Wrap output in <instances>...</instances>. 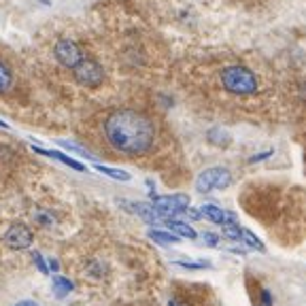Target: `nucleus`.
I'll use <instances>...</instances> for the list:
<instances>
[{"instance_id":"f257e3e1","label":"nucleus","mask_w":306,"mask_h":306,"mask_svg":"<svg viewBox=\"0 0 306 306\" xmlns=\"http://www.w3.org/2000/svg\"><path fill=\"white\" fill-rule=\"evenodd\" d=\"M105 136L109 145L124 155H142L151 151L155 142L153 121L138 111L119 109L105 119Z\"/></svg>"},{"instance_id":"f03ea898","label":"nucleus","mask_w":306,"mask_h":306,"mask_svg":"<svg viewBox=\"0 0 306 306\" xmlns=\"http://www.w3.org/2000/svg\"><path fill=\"white\" fill-rule=\"evenodd\" d=\"M221 85L230 94H238V96H249L257 92V79L244 66H226L221 70Z\"/></svg>"},{"instance_id":"7ed1b4c3","label":"nucleus","mask_w":306,"mask_h":306,"mask_svg":"<svg viewBox=\"0 0 306 306\" xmlns=\"http://www.w3.org/2000/svg\"><path fill=\"white\" fill-rule=\"evenodd\" d=\"M232 183V174L228 168L215 166V168H207L204 172L198 174L196 179V189L200 194H209L215 192V189H226Z\"/></svg>"},{"instance_id":"20e7f679","label":"nucleus","mask_w":306,"mask_h":306,"mask_svg":"<svg viewBox=\"0 0 306 306\" xmlns=\"http://www.w3.org/2000/svg\"><path fill=\"white\" fill-rule=\"evenodd\" d=\"M153 209L159 213V217L166 221L174 215H181L189 207V198L185 194H172V196H151Z\"/></svg>"},{"instance_id":"39448f33","label":"nucleus","mask_w":306,"mask_h":306,"mask_svg":"<svg viewBox=\"0 0 306 306\" xmlns=\"http://www.w3.org/2000/svg\"><path fill=\"white\" fill-rule=\"evenodd\" d=\"M53 53H55V60L60 62L62 66H66V68H75V66H79V64L85 60L81 47L77 45L75 40H70V38L57 40Z\"/></svg>"},{"instance_id":"423d86ee","label":"nucleus","mask_w":306,"mask_h":306,"mask_svg":"<svg viewBox=\"0 0 306 306\" xmlns=\"http://www.w3.org/2000/svg\"><path fill=\"white\" fill-rule=\"evenodd\" d=\"M72 75H75L77 83L87 85V87H96L105 81V70H102V66L96 60H87V57L79 66L72 68Z\"/></svg>"},{"instance_id":"0eeeda50","label":"nucleus","mask_w":306,"mask_h":306,"mask_svg":"<svg viewBox=\"0 0 306 306\" xmlns=\"http://www.w3.org/2000/svg\"><path fill=\"white\" fill-rule=\"evenodd\" d=\"M34 240V234L30 232V228L24 226V223H13L7 232H5V244L9 249H15V251H22V249H28Z\"/></svg>"},{"instance_id":"6e6552de","label":"nucleus","mask_w":306,"mask_h":306,"mask_svg":"<svg viewBox=\"0 0 306 306\" xmlns=\"http://www.w3.org/2000/svg\"><path fill=\"white\" fill-rule=\"evenodd\" d=\"M32 151H34V153H38V155H45V157L57 159V162H62L64 166H68V168H72V170H77V172H85V166L79 162V159H75V157H68V155H66V153H62V151L43 149V147H38V145H32Z\"/></svg>"},{"instance_id":"1a4fd4ad","label":"nucleus","mask_w":306,"mask_h":306,"mask_svg":"<svg viewBox=\"0 0 306 306\" xmlns=\"http://www.w3.org/2000/svg\"><path fill=\"white\" fill-rule=\"evenodd\" d=\"M126 209L128 211H132V213H136L140 219H145L147 223H155V221H159L162 217H159V213L153 209V204H147V202H136V204H126Z\"/></svg>"},{"instance_id":"9d476101","label":"nucleus","mask_w":306,"mask_h":306,"mask_svg":"<svg viewBox=\"0 0 306 306\" xmlns=\"http://www.w3.org/2000/svg\"><path fill=\"white\" fill-rule=\"evenodd\" d=\"M166 228H168V232H172V234L179 236V238H189V240L198 238V232H196L192 226H189V223H185V221L166 219Z\"/></svg>"},{"instance_id":"9b49d317","label":"nucleus","mask_w":306,"mask_h":306,"mask_svg":"<svg viewBox=\"0 0 306 306\" xmlns=\"http://www.w3.org/2000/svg\"><path fill=\"white\" fill-rule=\"evenodd\" d=\"M149 238L153 240V242H157V244H164V247H170V244H179L181 242V238L179 236H174L172 232H168V230H159V228H151L149 232Z\"/></svg>"},{"instance_id":"f8f14e48","label":"nucleus","mask_w":306,"mask_h":306,"mask_svg":"<svg viewBox=\"0 0 306 306\" xmlns=\"http://www.w3.org/2000/svg\"><path fill=\"white\" fill-rule=\"evenodd\" d=\"M72 281H68L66 276H60V274H55L53 276V296L57 298V300H64L70 291H72Z\"/></svg>"},{"instance_id":"ddd939ff","label":"nucleus","mask_w":306,"mask_h":306,"mask_svg":"<svg viewBox=\"0 0 306 306\" xmlns=\"http://www.w3.org/2000/svg\"><path fill=\"white\" fill-rule=\"evenodd\" d=\"M94 168L100 174H107V177H111L115 181H130V179H132V174L121 170V168H111V166H102V164H94Z\"/></svg>"},{"instance_id":"4468645a","label":"nucleus","mask_w":306,"mask_h":306,"mask_svg":"<svg viewBox=\"0 0 306 306\" xmlns=\"http://www.w3.org/2000/svg\"><path fill=\"white\" fill-rule=\"evenodd\" d=\"M240 240H242L247 247H251V249H257L259 253H266V244L261 242L251 230H244V228H242V232H240Z\"/></svg>"},{"instance_id":"2eb2a0df","label":"nucleus","mask_w":306,"mask_h":306,"mask_svg":"<svg viewBox=\"0 0 306 306\" xmlns=\"http://www.w3.org/2000/svg\"><path fill=\"white\" fill-rule=\"evenodd\" d=\"M11 85H13V75H11L9 66H7L3 60H0V94L9 92Z\"/></svg>"},{"instance_id":"dca6fc26","label":"nucleus","mask_w":306,"mask_h":306,"mask_svg":"<svg viewBox=\"0 0 306 306\" xmlns=\"http://www.w3.org/2000/svg\"><path fill=\"white\" fill-rule=\"evenodd\" d=\"M209 142H213V145H219V147H226V145L230 142V134L228 132H223L221 128H213V130H209Z\"/></svg>"},{"instance_id":"f3484780","label":"nucleus","mask_w":306,"mask_h":306,"mask_svg":"<svg viewBox=\"0 0 306 306\" xmlns=\"http://www.w3.org/2000/svg\"><path fill=\"white\" fill-rule=\"evenodd\" d=\"M57 145L60 147H64V149H68V151H72V153H77V155H81V157H85V159H92L94 162V153H90L87 149H83V147H79L77 142H70V140H57Z\"/></svg>"},{"instance_id":"a211bd4d","label":"nucleus","mask_w":306,"mask_h":306,"mask_svg":"<svg viewBox=\"0 0 306 306\" xmlns=\"http://www.w3.org/2000/svg\"><path fill=\"white\" fill-rule=\"evenodd\" d=\"M174 266L185 268V270H204V268H211V261H174Z\"/></svg>"},{"instance_id":"6ab92c4d","label":"nucleus","mask_w":306,"mask_h":306,"mask_svg":"<svg viewBox=\"0 0 306 306\" xmlns=\"http://www.w3.org/2000/svg\"><path fill=\"white\" fill-rule=\"evenodd\" d=\"M240 232H242V228H238V223H228V226H223V238H228V240H240Z\"/></svg>"},{"instance_id":"aec40b11","label":"nucleus","mask_w":306,"mask_h":306,"mask_svg":"<svg viewBox=\"0 0 306 306\" xmlns=\"http://www.w3.org/2000/svg\"><path fill=\"white\" fill-rule=\"evenodd\" d=\"M32 261L36 264V268L40 270V274H49V268H47V261L43 257L38 251H32Z\"/></svg>"},{"instance_id":"412c9836","label":"nucleus","mask_w":306,"mask_h":306,"mask_svg":"<svg viewBox=\"0 0 306 306\" xmlns=\"http://www.w3.org/2000/svg\"><path fill=\"white\" fill-rule=\"evenodd\" d=\"M202 240H204V244H209V247H217V244H219V240H221V236L215 234V232H202Z\"/></svg>"},{"instance_id":"4be33fe9","label":"nucleus","mask_w":306,"mask_h":306,"mask_svg":"<svg viewBox=\"0 0 306 306\" xmlns=\"http://www.w3.org/2000/svg\"><path fill=\"white\" fill-rule=\"evenodd\" d=\"M257 306H272V294L268 289H259V304Z\"/></svg>"},{"instance_id":"5701e85b","label":"nucleus","mask_w":306,"mask_h":306,"mask_svg":"<svg viewBox=\"0 0 306 306\" xmlns=\"http://www.w3.org/2000/svg\"><path fill=\"white\" fill-rule=\"evenodd\" d=\"M270 155H272V149H268L264 153H255V155L249 157V164H257V162H261V159H268Z\"/></svg>"},{"instance_id":"b1692460","label":"nucleus","mask_w":306,"mask_h":306,"mask_svg":"<svg viewBox=\"0 0 306 306\" xmlns=\"http://www.w3.org/2000/svg\"><path fill=\"white\" fill-rule=\"evenodd\" d=\"M183 213H185V215H187V217H189V219H192V221H200V219H202V215H200V209H189V207H187V209H185Z\"/></svg>"},{"instance_id":"393cba45","label":"nucleus","mask_w":306,"mask_h":306,"mask_svg":"<svg viewBox=\"0 0 306 306\" xmlns=\"http://www.w3.org/2000/svg\"><path fill=\"white\" fill-rule=\"evenodd\" d=\"M47 268H49V272H57V270H60V261H57V259H49L47 261Z\"/></svg>"},{"instance_id":"a878e982","label":"nucleus","mask_w":306,"mask_h":306,"mask_svg":"<svg viewBox=\"0 0 306 306\" xmlns=\"http://www.w3.org/2000/svg\"><path fill=\"white\" fill-rule=\"evenodd\" d=\"M13 306H38L34 300H24V302H17V304H13Z\"/></svg>"},{"instance_id":"bb28decb","label":"nucleus","mask_w":306,"mask_h":306,"mask_svg":"<svg viewBox=\"0 0 306 306\" xmlns=\"http://www.w3.org/2000/svg\"><path fill=\"white\" fill-rule=\"evenodd\" d=\"M0 128H5V130H7V128H9V124H7V121H3V119H0Z\"/></svg>"},{"instance_id":"cd10ccee","label":"nucleus","mask_w":306,"mask_h":306,"mask_svg":"<svg viewBox=\"0 0 306 306\" xmlns=\"http://www.w3.org/2000/svg\"><path fill=\"white\" fill-rule=\"evenodd\" d=\"M40 3H43V5H51V3H49V0H40Z\"/></svg>"},{"instance_id":"c85d7f7f","label":"nucleus","mask_w":306,"mask_h":306,"mask_svg":"<svg viewBox=\"0 0 306 306\" xmlns=\"http://www.w3.org/2000/svg\"><path fill=\"white\" fill-rule=\"evenodd\" d=\"M304 98H306V85H304Z\"/></svg>"}]
</instances>
